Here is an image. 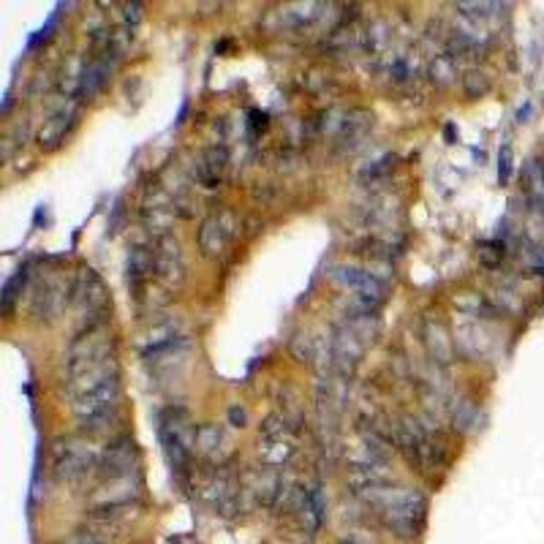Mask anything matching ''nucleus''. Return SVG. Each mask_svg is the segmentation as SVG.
<instances>
[{"mask_svg": "<svg viewBox=\"0 0 544 544\" xmlns=\"http://www.w3.org/2000/svg\"><path fill=\"white\" fill-rule=\"evenodd\" d=\"M362 501L371 503L373 509H378V515L384 522H397V520H411V522H422L427 501L420 490H408V487H392V485H375V487H365L359 490Z\"/></svg>", "mask_w": 544, "mask_h": 544, "instance_id": "obj_1", "label": "nucleus"}, {"mask_svg": "<svg viewBox=\"0 0 544 544\" xmlns=\"http://www.w3.org/2000/svg\"><path fill=\"white\" fill-rule=\"evenodd\" d=\"M117 408H120V378H112V381L101 384L99 389L74 400V414L79 420V427L85 433H93V436L112 427V422L117 420Z\"/></svg>", "mask_w": 544, "mask_h": 544, "instance_id": "obj_2", "label": "nucleus"}, {"mask_svg": "<svg viewBox=\"0 0 544 544\" xmlns=\"http://www.w3.org/2000/svg\"><path fill=\"white\" fill-rule=\"evenodd\" d=\"M161 446L164 454L169 460L174 473H188L191 468V457H194V438H196V427H191V422L185 420L182 411H169L161 417Z\"/></svg>", "mask_w": 544, "mask_h": 544, "instance_id": "obj_3", "label": "nucleus"}, {"mask_svg": "<svg viewBox=\"0 0 544 544\" xmlns=\"http://www.w3.org/2000/svg\"><path fill=\"white\" fill-rule=\"evenodd\" d=\"M71 308L82 319H87L85 327L106 322L109 310V289L103 286L101 275L93 267H79L74 283H71Z\"/></svg>", "mask_w": 544, "mask_h": 544, "instance_id": "obj_4", "label": "nucleus"}, {"mask_svg": "<svg viewBox=\"0 0 544 544\" xmlns=\"http://www.w3.org/2000/svg\"><path fill=\"white\" fill-rule=\"evenodd\" d=\"M101 452H96L93 446L87 444L85 438H60L52 446V468L57 479H66V482H76L82 476H87L93 468H99Z\"/></svg>", "mask_w": 544, "mask_h": 544, "instance_id": "obj_5", "label": "nucleus"}, {"mask_svg": "<svg viewBox=\"0 0 544 544\" xmlns=\"http://www.w3.org/2000/svg\"><path fill=\"white\" fill-rule=\"evenodd\" d=\"M112 357V335H109V324H93V327H82V332L76 335L69 346V368H85L93 362H103Z\"/></svg>", "mask_w": 544, "mask_h": 544, "instance_id": "obj_6", "label": "nucleus"}, {"mask_svg": "<svg viewBox=\"0 0 544 544\" xmlns=\"http://www.w3.org/2000/svg\"><path fill=\"white\" fill-rule=\"evenodd\" d=\"M66 305H71V286H66L55 275H47L36 283L33 297H30V313L36 316V322H57Z\"/></svg>", "mask_w": 544, "mask_h": 544, "instance_id": "obj_7", "label": "nucleus"}, {"mask_svg": "<svg viewBox=\"0 0 544 544\" xmlns=\"http://www.w3.org/2000/svg\"><path fill=\"white\" fill-rule=\"evenodd\" d=\"M139 468V449L134 444L131 436H120L115 441L103 446L99 460V476L103 482H115V479H128Z\"/></svg>", "mask_w": 544, "mask_h": 544, "instance_id": "obj_8", "label": "nucleus"}, {"mask_svg": "<svg viewBox=\"0 0 544 544\" xmlns=\"http://www.w3.org/2000/svg\"><path fill=\"white\" fill-rule=\"evenodd\" d=\"M362 319L357 316L354 322H348L346 327L338 329L335 341H332V359H335V368L348 375V373L357 368V362L362 359L365 346H368V332H362Z\"/></svg>", "mask_w": 544, "mask_h": 544, "instance_id": "obj_9", "label": "nucleus"}, {"mask_svg": "<svg viewBox=\"0 0 544 544\" xmlns=\"http://www.w3.org/2000/svg\"><path fill=\"white\" fill-rule=\"evenodd\" d=\"M185 256H182V245L174 234H164L155 237V278L164 286H180L185 280Z\"/></svg>", "mask_w": 544, "mask_h": 544, "instance_id": "obj_10", "label": "nucleus"}, {"mask_svg": "<svg viewBox=\"0 0 544 544\" xmlns=\"http://www.w3.org/2000/svg\"><path fill=\"white\" fill-rule=\"evenodd\" d=\"M229 215H207L201 226H199V250L207 256V259H218L223 256V250L229 245V237H231V229H229Z\"/></svg>", "mask_w": 544, "mask_h": 544, "instance_id": "obj_11", "label": "nucleus"}, {"mask_svg": "<svg viewBox=\"0 0 544 544\" xmlns=\"http://www.w3.org/2000/svg\"><path fill=\"white\" fill-rule=\"evenodd\" d=\"M174 213H177V207H174L172 199L166 196L164 191H155L152 199H148L145 207H142V221H145V226H148L150 231H155L158 237H164L172 229Z\"/></svg>", "mask_w": 544, "mask_h": 544, "instance_id": "obj_12", "label": "nucleus"}, {"mask_svg": "<svg viewBox=\"0 0 544 544\" xmlns=\"http://www.w3.org/2000/svg\"><path fill=\"white\" fill-rule=\"evenodd\" d=\"M226 164H229V152H226L223 145L207 148L196 166V180L204 188H218L223 180V172H226Z\"/></svg>", "mask_w": 544, "mask_h": 544, "instance_id": "obj_13", "label": "nucleus"}, {"mask_svg": "<svg viewBox=\"0 0 544 544\" xmlns=\"http://www.w3.org/2000/svg\"><path fill=\"white\" fill-rule=\"evenodd\" d=\"M520 188L528 199L531 207L542 210L544 207V158H531L525 161L520 172Z\"/></svg>", "mask_w": 544, "mask_h": 544, "instance_id": "obj_14", "label": "nucleus"}, {"mask_svg": "<svg viewBox=\"0 0 544 544\" xmlns=\"http://www.w3.org/2000/svg\"><path fill=\"white\" fill-rule=\"evenodd\" d=\"M424 346L430 351V357L436 359V362H452L454 359V341H452V335H449V329H446L444 322H430L424 324Z\"/></svg>", "mask_w": 544, "mask_h": 544, "instance_id": "obj_15", "label": "nucleus"}, {"mask_svg": "<svg viewBox=\"0 0 544 544\" xmlns=\"http://www.w3.org/2000/svg\"><path fill=\"white\" fill-rule=\"evenodd\" d=\"M74 120H76L74 109H60V112H55L50 120L41 125V131H38V148L41 150L60 148L63 139H66V134L71 131Z\"/></svg>", "mask_w": 544, "mask_h": 544, "instance_id": "obj_16", "label": "nucleus"}, {"mask_svg": "<svg viewBox=\"0 0 544 544\" xmlns=\"http://www.w3.org/2000/svg\"><path fill=\"white\" fill-rule=\"evenodd\" d=\"M136 482L134 476L128 479H115V482H106L99 493L93 495V509H103V506H125L136 498Z\"/></svg>", "mask_w": 544, "mask_h": 544, "instance_id": "obj_17", "label": "nucleus"}, {"mask_svg": "<svg viewBox=\"0 0 544 544\" xmlns=\"http://www.w3.org/2000/svg\"><path fill=\"white\" fill-rule=\"evenodd\" d=\"M373 128V115L371 112H365V109H354V112H348L346 120L341 123V145L343 150H357L362 145V139L368 136V131Z\"/></svg>", "mask_w": 544, "mask_h": 544, "instance_id": "obj_18", "label": "nucleus"}, {"mask_svg": "<svg viewBox=\"0 0 544 544\" xmlns=\"http://www.w3.org/2000/svg\"><path fill=\"white\" fill-rule=\"evenodd\" d=\"M128 283L134 289H142V283L148 280L150 275H155V248L148 245H134L128 253Z\"/></svg>", "mask_w": 544, "mask_h": 544, "instance_id": "obj_19", "label": "nucleus"}, {"mask_svg": "<svg viewBox=\"0 0 544 544\" xmlns=\"http://www.w3.org/2000/svg\"><path fill=\"white\" fill-rule=\"evenodd\" d=\"M109 74H112V63H109V52H103V55L96 57L90 66H85V76H82L79 96H82V99H93L101 87L106 85Z\"/></svg>", "mask_w": 544, "mask_h": 544, "instance_id": "obj_20", "label": "nucleus"}, {"mask_svg": "<svg viewBox=\"0 0 544 544\" xmlns=\"http://www.w3.org/2000/svg\"><path fill=\"white\" fill-rule=\"evenodd\" d=\"M359 438H362V444L368 449V457L373 460H381V463H387L389 460V454H392V444H389V438L378 430V427H368V422H359Z\"/></svg>", "mask_w": 544, "mask_h": 544, "instance_id": "obj_21", "label": "nucleus"}, {"mask_svg": "<svg viewBox=\"0 0 544 544\" xmlns=\"http://www.w3.org/2000/svg\"><path fill=\"white\" fill-rule=\"evenodd\" d=\"M253 490H256V501H259L262 506H272V503L280 498V493H283V482H280L278 471H272V468L262 471Z\"/></svg>", "mask_w": 544, "mask_h": 544, "instance_id": "obj_22", "label": "nucleus"}, {"mask_svg": "<svg viewBox=\"0 0 544 544\" xmlns=\"http://www.w3.org/2000/svg\"><path fill=\"white\" fill-rule=\"evenodd\" d=\"M221 441H223L221 424H213V422H207V424H199V427H196V438H194V452H196V454H201V457H213V454L218 452Z\"/></svg>", "mask_w": 544, "mask_h": 544, "instance_id": "obj_23", "label": "nucleus"}, {"mask_svg": "<svg viewBox=\"0 0 544 544\" xmlns=\"http://www.w3.org/2000/svg\"><path fill=\"white\" fill-rule=\"evenodd\" d=\"M25 283H27V267H20V270L6 280V286H3V297H0V310H3V316H8V313L14 310V305H17V299H20V294H22Z\"/></svg>", "mask_w": 544, "mask_h": 544, "instance_id": "obj_24", "label": "nucleus"}, {"mask_svg": "<svg viewBox=\"0 0 544 544\" xmlns=\"http://www.w3.org/2000/svg\"><path fill=\"white\" fill-rule=\"evenodd\" d=\"M452 424L460 433H473L479 427V406L473 400H460L452 411Z\"/></svg>", "mask_w": 544, "mask_h": 544, "instance_id": "obj_25", "label": "nucleus"}, {"mask_svg": "<svg viewBox=\"0 0 544 544\" xmlns=\"http://www.w3.org/2000/svg\"><path fill=\"white\" fill-rule=\"evenodd\" d=\"M259 454L264 457L267 466H283L292 454H294V446L289 444L286 438H264V444L259 446Z\"/></svg>", "mask_w": 544, "mask_h": 544, "instance_id": "obj_26", "label": "nucleus"}, {"mask_svg": "<svg viewBox=\"0 0 544 544\" xmlns=\"http://www.w3.org/2000/svg\"><path fill=\"white\" fill-rule=\"evenodd\" d=\"M430 82L433 85H438V87H446V85H452L454 82V76H457V69H454V57H449V55H438L433 63H430Z\"/></svg>", "mask_w": 544, "mask_h": 544, "instance_id": "obj_27", "label": "nucleus"}, {"mask_svg": "<svg viewBox=\"0 0 544 544\" xmlns=\"http://www.w3.org/2000/svg\"><path fill=\"white\" fill-rule=\"evenodd\" d=\"M454 305H457L463 313H468V316H493L495 313L493 305L482 297V294H476V292H466L463 297L454 299Z\"/></svg>", "mask_w": 544, "mask_h": 544, "instance_id": "obj_28", "label": "nucleus"}, {"mask_svg": "<svg viewBox=\"0 0 544 544\" xmlns=\"http://www.w3.org/2000/svg\"><path fill=\"white\" fill-rule=\"evenodd\" d=\"M454 8L457 11H463L466 17H471V20H485V17H490V14H495V11H501V3H487V0H460V3H454Z\"/></svg>", "mask_w": 544, "mask_h": 544, "instance_id": "obj_29", "label": "nucleus"}, {"mask_svg": "<svg viewBox=\"0 0 544 544\" xmlns=\"http://www.w3.org/2000/svg\"><path fill=\"white\" fill-rule=\"evenodd\" d=\"M463 90L468 99H482L485 93H490V76L485 71H468L463 76Z\"/></svg>", "mask_w": 544, "mask_h": 544, "instance_id": "obj_30", "label": "nucleus"}, {"mask_svg": "<svg viewBox=\"0 0 544 544\" xmlns=\"http://www.w3.org/2000/svg\"><path fill=\"white\" fill-rule=\"evenodd\" d=\"M512 172H515V155H512V148H509V145H503L501 152H498V182H501V185H509Z\"/></svg>", "mask_w": 544, "mask_h": 544, "instance_id": "obj_31", "label": "nucleus"}, {"mask_svg": "<svg viewBox=\"0 0 544 544\" xmlns=\"http://www.w3.org/2000/svg\"><path fill=\"white\" fill-rule=\"evenodd\" d=\"M292 354H294V359L297 362H313V357H316V351H313V341L308 338V335H297L294 341H292Z\"/></svg>", "mask_w": 544, "mask_h": 544, "instance_id": "obj_32", "label": "nucleus"}, {"mask_svg": "<svg viewBox=\"0 0 544 544\" xmlns=\"http://www.w3.org/2000/svg\"><path fill=\"white\" fill-rule=\"evenodd\" d=\"M503 253H506V248H503V243H498V240H493V243H482V245H479V259H482V264H487V267H495V264L503 259Z\"/></svg>", "mask_w": 544, "mask_h": 544, "instance_id": "obj_33", "label": "nucleus"}, {"mask_svg": "<svg viewBox=\"0 0 544 544\" xmlns=\"http://www.w3.org/2000/svg\"><path fill=\"white\" fill-rule=\"evenodd\" d=\"M63 544H106V542H103V536L93 534V531H79L74 536H69Z\"/></svg>", "mask_w": 544, "mask_h": 544, "instance_id": "obj_34", "label": "nucleus"}, {"mask_svg": "<svg viewBox=\"0 0 544 544\" xmlns=\"http://www.w3.org/2000/svg\"><path fill=\"white\" fill-rule=\"evenodd\" d=\"M123 17H125V22L134 27V25H139L142 22V3H125L123 6Z\"/></svg>", "mask_w": 544, "mask_h": 544, "instance_id": "obj_35", "label": "nucleus"}, {"mask_svg": "<svg viewBox=\"0 0 544 544\" xmlns=\"http://www.w3.org/2000/svg\"><path fill=\"white\" fill-rule=\"evenodd\" d=\"M389 76H392L395 82H406V79L411 76V69H408V63H406L403 57H397L395 63L389 66Z\"/></svg>", "mask_w": 544, "mask_h": 544, "instance_id": "obj_36", "label": "nucleus"}, {"mask_svg": "<svg viewBox=\"0 0 544 544\" xmlns=\"http://www.w3.org/2000/svg\"><path fill=\"white\" fill-rule=\"evenodd\" d=\"M229 422H231L234 427H243L248 422V414L240 408V406H231V408H229Z\"/></svg>", "mask_w": 544, "mask_h": 544, "instance_id": "obj_37", "label": "nucleus"}, {"mask_svg": "<svg viewBox=\"0 0 544 544\" xmlns=\"http://www.w3.org/2000/svg\"><path fill=\"white\" fill-rule=\"evenodd\" d=\"M446 139H449V142L454 139V125H446Z\"/></svg>", "mask_w": 544, "mask_h": 544, "instance_id": "obj_38", "label": "nucleus"}, {"mask_svg": "<svg viewBox=\"0 0 544 544\" xmlns=\"http://www.w3.org/2000/svg\"><path fill=\"white\" fill-rule=\"evenodd\" d=\"M343 544H357V542H343Z\"/></svg>", "mask_w": 544, "mask_h": 544, "instance_id": "obj_39", "label": "nucleus"}]
</instances>
